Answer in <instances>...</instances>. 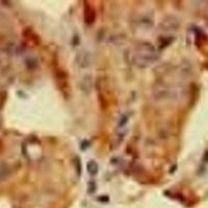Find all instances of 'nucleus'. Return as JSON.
Wrapping results in <instances>:
<instances>
[{"instance_id":"f257e3e1","label":"nucleus","mask_w":208,"mask_h":208,"mask_svg":"<svg viewBox=\"0 0 208 208\" xmlns=\"http://www.w3.org/2000/svg\"><path fill=\"white\" fill-rule=\"evenodd\" d=\"M156 53L154 48L149 44H142L139 45L135 53V58L139 65L142 66H148L155 59Z\"/></svg>"}]
</instances>
